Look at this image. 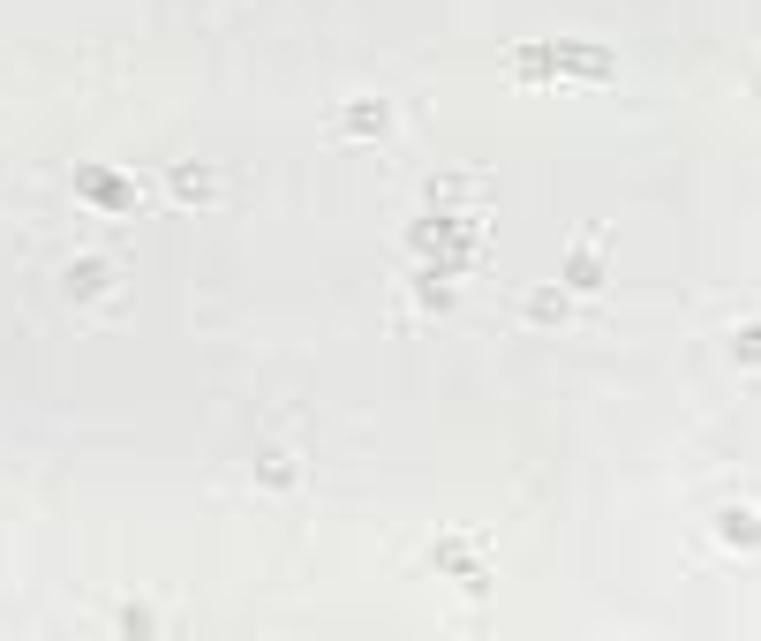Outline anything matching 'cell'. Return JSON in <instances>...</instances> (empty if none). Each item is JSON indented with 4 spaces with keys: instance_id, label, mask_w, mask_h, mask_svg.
<instances>
[{
    "instance_id": "1",
    "label": "cell",
    "mask_w": 761,
    "mask_h": 641,
    "mask_svg": "<svg viewBox=\"0 0 761 641\" xmlns=\"http://www.w3.org/2000/svg\"><path fill=\"white\" fill-rule=\"evenodd\" d=\"M512 76H611V53H595V45H512Z\"/></svg>"
},
{
    "instance_id": "2",
    "label": "cell",
    "mask_w": 761,
    "mask_h": 641,
    "mask_svg": "<svg viewBox=\"0 0 761 641\" xmlns=\"http://www.w3.org/2000/svg\"><path fill=\"white\" fill-rule=\"evenodd\" d=\"M76 189H84L91 204H106V212H128V181H114V174H98V167H76Z\"/></svg>"
},
{
    "instance_id": "3",
    "label": "cell",
    "mask_w": 761,
    "mask_h": 641,
    "mask_svg": "<svg viewBox=\"0 0 761 641\" xmlns=\"http://www.w3.org/2000/svg\"><path fill=\"white\" fill-rule=\"evenodd\" d=\"M566 287H573V295H595V287H603V264H595V242H581V250L566 256Z\"/></svg>"
},
{
    "instance_id": "4",
    "label": "cell",
    "mask_w": 761,
    "mask_h": 641,
    "mask_svg": "<svg viewBox=\"0 0 761 641\" xmlns=\"http://www.w3.org/2000/svg\"><path fill=\"white\" fill-rule=\"evenodd\" d=\"M68 287H76V295H106V287H114V264H106V256H76V264H68Z\"/></svg>"
},
{
    "instance_id": "5",
    "label": "cell",
    "mask_w": 761,
    "mask_h": 641,
    "mask_svg": "<svg viewBox=\"0 0 761 641\" xmlns=\"http://www.w3.org/2000/svg\"><path fill=\"white\" fill-rule=\"evenodd\" d=\"M339 128H347V136H384V98H355V106L339 114Z\"/></svg>"
},
{
    "instance_id": "6",
    "label": "cell",
    "mask_w": 761,
    "mask_h": 641,
    "mask_svg": "<svg viewBox=\"0 0 761 641\" xmlns=\"http://www.w3.org/2000/svg\"><path fill=\"white\" fill-rule=\"evenodd\" d=\"M520 309H528V325H558V317H566V295H558V287H543V295H528Z\"/></svg>"
},
{
    "instance_id": "7",
    "label": "cell",
    "mask_w": 761,
    "mask_h": 641,
    "mask_svg": "<svg viewBox=\"0 0 761 641\" xmlns=\"http://www.w3.org/2000/svg\"><path fill=\"white\" fill-rule=\"evenodd\" d=\"M167 181H173V197H212V174L204 167H173Z\"/></svg>"
}]
</instances>
